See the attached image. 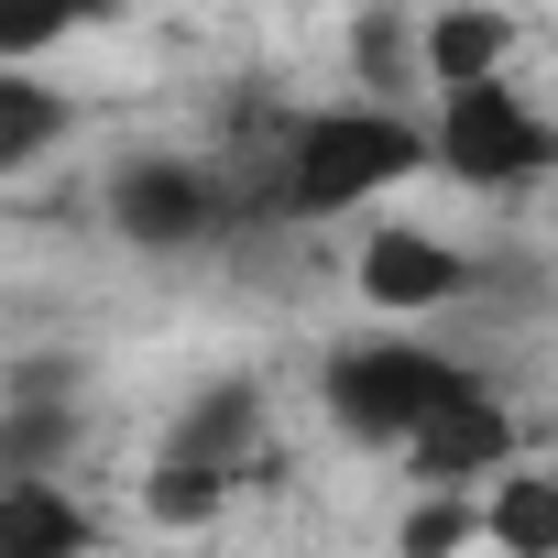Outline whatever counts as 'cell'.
<instances>
[{
    "label": "cell",
    "mask_w": 558,
    "mask_h": 558,
    "mask_svg": "<svg viewBox=\"0 0 558 558\" xmlns=\"http://www.w3.org/2000/svg\"><path fill=\"white\" fill-rule=\"evenodd\" d=\"M427 165V132L384 99H351V110H307L286 132V154H274V208L286 219H340L384 186H405Z\"/></svg>",
    "instance_id": "1"
},
{
    "label": "cell",
    "mask_w": 558,
    "mask_h": 558,
    "mask_svg": "<svg viewBox=\"0 0 558 558\" xmlns=\"http://www.w3.org/2000/svg\"><path fill=\"white\" fill-rule=\"evenodd\" d=\"M482 373L471 362H449V351H427V340H351V351H329V427L351 438V449H405L438 405H460Z\"/></svg>",
    "instance_id": "2"
},
{
    "label": "cell",
    "mask_w": 558,
    "mask_h": 558,
    "mask_svg": "<svg viewBox=\"0 0 558 558\" xmlns=\"http://www.w3.org/2000/svg\"><path fill=\"white\" fill-rule=\"evenodd\" d=\"M427 165H449L460 186H536L558 165V132L504 88V77H471L438 99V132H427Z\"/></svg>",
    "instance_id": "3"
},
{
    "label": "cell",
    "mask_w": 558,
    "mask_h": 558,
    "mask_svg": "<svg viewBox=\"0 0 558 558\" xmlns=\"http://www.w3.org/2000/svg\"><path fill=\"white\" fill-rule=\"evenodd\" d=\"M219 219H230L219 165H186V154H132V165L110 175V230H121L132 252H197V241H219Z\"/></svg>",
    "instance_id": "4"
},
{
    "label": "cell",
    "mask_w": 558,
    "mask_h": 558,
    "mask_svg": "<svg viewBox=\"0 0 558 558\" xmlns=\"http://www.w3.org/2000/svg\"><path fill=\"white\" fill-rule=\"evenodd\" d=\"M395 460H405L427 493H482L493 471H514V416H504V395H493V384H471V395H460V405H438Z\"/></svg>",
    "instance_id": "5"
},
{
    "label": "cell",
    "mask_w": 558,
    "mask_h": 558,
    "mask_svg": "<svg viewBox=\"0 0 558 558\" xmlns=\"http://www.w3.org/2000/svg\"><path fill=\"white\" fill-rule=\"evenodd\" d=\"M351 286H362V307H384V318H416V307H449V296H471V263H460L438 230H373V241H362V263H351Z\"/></svg>",
    "instance_id": "6"
},
{
    "label": "cell",
    "mask_w": 558,
    "mask_h": 558,
    "mask_svg": "<svg viewBox=\"0 0 558 558\" xmlns=\"http://www.w3.org/2000/svg\"><path fill=\"white\" fill-rule=\"evenodd\" d=\"M252 449H263V384H252V373H219V384H197V395H186V416L165 427V449H154V460L252 471Z\"/></svg>",
    "instance_id": "7"
},
{
    "label": "cell",
    "mask_w": 558,
    "mask_h": 558,
    "mask_svg": "<svg viewBox=\"0 0 558 558\" xmlns=\"http://www.w3.org/2000/svg\"><path fill=\"white\" fill-rule=\"evenodd\" d=\"M88 547H99V514L66 493V471L0 482V558H88Z\"/></svg>",
    "instance_id": "8"
},
{
    "label": "cell",
    "mask_w": 558,
    "mask_h": 558,
    "mask_svg": "<svg viewBox=\"0 0 558 558\" xmlns=\"http://www.w3.org/2000/svg\"><path fill=\"white\" fill-rule=\"evenodd\" d=\"M504 56H514V23L493 12V0H449V12L416 34V66L438 77V88H471V77H504Z\"/></svg>",
    "instance_id": "9"
},
{
    "label": "cell",
    "mask_w": 558,
    "mask_h": 558,
    "mask_svg": "<svg viewBox=\"0 0 558 558\" xmlns=\"http://www.w3.org/2000/svg\"><path fill=\"white\" fill-rule=\"evenodd\" d=\"M77 460V405L66 395H12L0 405V482H34Z\"/></svg>",
    "instance_id": "10"
},
{
    "label": "cell",
    "mask_w": 558,
    "mask_h": 558,
    "mask_svg": "<svg viewBox=\"0 0 558 558\" xmlns=\"http://www.w3.org/2000/svg\"><path fill=\"white\" fill-rule=\"evenodd\" d=\"M77 132V110L45 88V77H23V66H0V175H23V165H45L56 143Z\"/></svg>",
    "instance_id": "11"
},
{
    "label": "cell",
    "mask_w": 558,
    "mask_h": 558,
    "mask_svg": "<svg viewBox=\"0 0 558 558\" xmlns=\"http://www.w3.org/2000/svg\"><path fill=\"white\" fill-rule=\"evenodd\" d=\"M482 547H558V471H493L482 482Z\"/></svg>",
    "instance_id": "12"
},
{
    "label": "cell",
    "mask_w": 558,
    "mask_h": 558,
    "mask_svg": "<svg viewBox=\"0 0 558 558\" xmlns=\"http://www.w3.org/2000/svg\"><path fill=\"white\" fill-rule=\"evenodd\" d=\"M88 23H110V0H0V66H23V56L88 34Z\"/></svg>",
    "instance_id": "13"
},
{
    "label": "cell",
    "mask_w": 558,
    "mask_h": 558,
    "mask_svg": "<svg viewBox=\"0 0 558 558\" xmlns=\"http://www.w3.org/2000/svg\"><path fill=\"white\" fill-rule=\"evenodd\" d=\"M230 482H241V471H208V460H154L143 514H154V525H208V514L230 504Z\"/></svg>",
    "instance_id": "14"
},
{
    "label": "cell",
    "mask_w": 558,
    "mask_h": 558,
    "mask_svg": "<svg viewBox=\"0 0 558 558\" xmlns=\"http://www.w3.org/2000/svg\"><path fill=\"white\" fill-rule=\"evenodd\" d=\"M482 536V493H427L405 525H395V558H460Z\"/></svg>",
    "instance_id": "15"
},
{
    "label": "cell",
    "mask_w": 558,
    "mask_h": 558,
    "mask_svg": "<svg viewBox=\"0 0 558 558\" xmlns=\"http://www.w3.org/2000/svg\"><path fill=\"white\" fill-rule=\"evenodd\" d=\"M351 56H362V88H405V0H373Z\"/></svg>",
    "instance_id": "16"
},
{
    "label": "cell",
    "mask_w": 558,
    "mask_h": 558,
    "mask_svg": "<svg viewBox=\"0 0 558 558\" xmlns=\"http://www.w3.org/2000/svg\"><path fill=\"white\" fill-rule=\"evenodd\" d=\"M493 558H558V547H493Z\"/></svg>",
    "instance_id": "17"
}]
</instances>
